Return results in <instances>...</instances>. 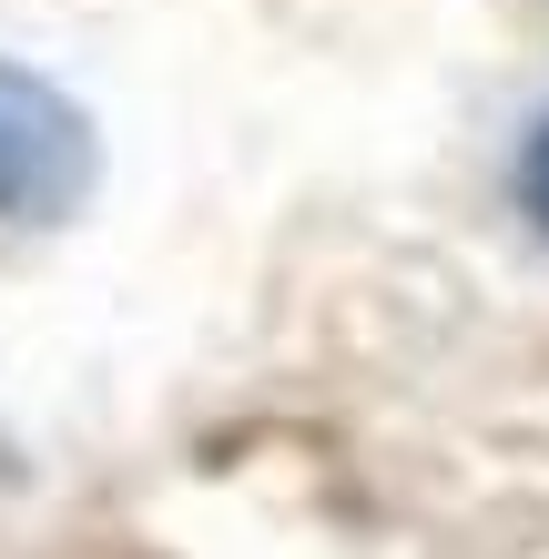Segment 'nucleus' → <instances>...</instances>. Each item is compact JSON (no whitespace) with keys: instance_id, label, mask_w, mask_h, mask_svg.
Returning a JSON list of instances; mask_svg holds the SVG:
<instances>
[{"instance_id":"1","label":"nucleus","mask_w":549,"mask_h":559,"mask_svg":"<svg viewBox=\"0 0 549 559\" xmlns=\"http://www.w3.org/2000/svg\"><path fill=\"white\" fill-rule=\"evenodd\" d=\"M92 174H103V153H92L82 103H61L21 61H0V214L11 224H61V214H82Z\"/></svg>"},{"instance_id":"2","label":"nucleus","mask_w":549,"mask_h":559,"mask_svg":"<svg viewBox=\"0 0 549 559\" xmlns=\"http://www.w3.org/2000/svg\"><path fill=\"white\" fill-rule=\"evenodd\" d=\"M520 193H529V214L549 224V122L529 133V153H520Z\"/></svg>"}]
</instances>
